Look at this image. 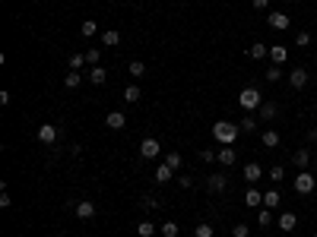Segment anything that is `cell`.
Wrapping results in <instances>:
<instances>
[{
    "label": "cell",
    "mask_w": 317,
    "mask_h": 237,
    "mask_svg": "<svg viewBox=\"0 0 317 237\" xmlns=\"http://www.w3.org/2000/svg\"><path fill=\"white\" fill-rule=\"evenodd\" d=\"M241 174H244V181H248V184H257V181H260V177L266 174V171H263V168H260L257 161H248V164H244V171H241Z\"/></svg>",
    "instance_id": "obj_12"
},
{
    "label": "cell",
    "mask_w": 317,
    "mask_h": 237,
    "mask_svg": "<svg viewBox=\"0 0 317 237\" xmlns=\"http://www.w3.org/2000/svg\"><path fill=\"white\" fill-rule=\"evenodd\" d=\"M229 187V177H225V171H213L206 177V190L209 193H222V190Z\"/></svg>",
    "instance_id": "obj_8"
},
{
    "label": "cell",
    "mask_w": 317,
    "mask_h": 237,
    "mask_svg": "<svg viewBox=\"0 0 317 237\" xmlns=\"http://www.w3.org/2000/svg\"><path fill=\"white\" fill-rule=\"evenodd\" d=\"M266 26L276 29V32H286L292 26V19H289V13H283V10H273V13L266 16Z\"/></svg>",
    "instance_id": "obj_6"
},
{
    "label": "cell",
    "mask_w": 317,
    "mask_h": 237,
    "mask_svg": "<svg viewBox=\"0 0 317 237\" xmlns=\"http://www.w3.org/2000/svg\"><path fill=\"white\" fill-rule=\"evenodd\" d=\"M99 61H102V51H99V47H89V51H86V64L99 67Z\"/></svg>",
    "instance_id": "obj_36"
},
{
    "label": "cell",
    "mask_w": 317,
    "mask_h": 237,
    "mask_svg": "<svg viewBox=\"0 0 317 237\" xmlns=\"http://www.w3.org/2000/svg\"><path fill=\"white\" fill-rule=\"evenodd\" d=\"M279 206H283V193L276 187H269L263 193V209H279Z\"/></svg>",
    "instance_id": "obj_14"
},
{
    "label": "cell",
    "mask_w": 317,
    "mask_h": 237,
    "mask_svg": "<svg viewBox=\"0 0 317 237\" xmlns=\"http://www.w3.org/2000/svg\"><path fill=\"white\" fill-rule=\"evenodd\" d=\"M244 206H248V209H260L263 206V193L257 187H248V193H244Z\"/></svg>",
    "instance_id": "obj_15"
},
{
    "label": "cell",
    "mask_w": 317,
    "mask_h": 237,
    "mask_svg": "<svg viewBox=\"0 0 317 237\" xmlns=\"http://www.w3.org/2000/svg\"><path fill=\"white\" fill-rule=\"evenodd\" d=\"M276 224H279V231H295L298 228V215H295V212H283V215H279L276 218Z\"/></svg>",
    "instance_id": "obj_11"
},
{
    "label": "cell",
    "mask_w": 317,
    "mask_h": 237,
    "mask_svg": "<svg viewBox=\"0 0 317 237\" xmlns=\"http://www.w3.org/2000/svg\"><path fill=\"white\" fill-rule=\"evenodd\" d=\"M257 124H260V117H257V111H244V117H241V133H254L257 130Z\"/></svg>",
    "instance_id": "obj_16"
},
{
    "label": "cell",
    "mask_w": 317,
    "mask_h": 237,
    "mask_svg": "<svg viewBox=\"0 0 317 237\" xmlns=\"http://www.w3.org/2000/svg\"><path fill=\"white\" fill-rule=\"evenodd\" d=\"M269 61H273L276 67H283L289 61V47L286 44H269Z\"/></svg>",
    "instance_id": "obj_13"
},
{
    "label": "cell",
    "mask_w": 317,
    "mask_h": 237,
    "mask_svg": "<svg viewBox=\"0 0 317 237\" xmlns=\"http://www.w3.org/2000/svg\"><path fill=\"white\" fill-rule=\"evenodd\" d=\"M232 237H251V228H248L244 221H238V224L232 228Z\"/></svg>",
    "instance_id": "obj_38"
},
{
    "label": "cell",
    "mask_w": 317,
    "mask_h": 237,
    "mask_svg": "<svg viewBox=\"0 0 317 237\" xmlns=\"http://www.w3.org/2000/svg\"><path fill=\"white\" fill-rule=\"evenodd\" d=\"M248 57H251V61H263V57H269V44L254 41V44L248 47Z\"/></svg>",
    "instance_id": "obj_19"
},
{
    "label": "cell",
    "mask_w": 317,
    "mask_h": 237,
    "mask_svg": "<svg viewBox=\"0 0 317 237\" xmlns=\"http://www.w3.org/2000/svg\"><path fill=\"white\" fill-rule=\"evenodd\" d=\"M178 184H181L184 190H191V187H194V177H191V174H181V177H178Z\"/></svg>",
    "instance_id": "obj_41"
},
{
    "label": "cell",
    "mask_w": 317,
    "mask_h": 237,
    "mask_svg": "<svg viewBox=\"0 0 317 237\" xmlns=\"http://www.w3.org/2000/svg\"><path fill=\"white\" fill-rule=\"evenodd\" d=\"M127 73H130V76L140 82V79L146 76V64H143V61H130V64H127Z\"/></svg>",
    "instance_id": "obj_23"
},
{
    "label": "cell",
    "mask_w": 317,
    "mask_h": 237,
    "mask_svg": "<svg viewBox=\"0 0 317 237\" xmlns=\"http://www.w3.org/2000/svg\"><path fill=\"white\" fill-rule=\"evenodd\" d=\"M171 174H174V171L168 168L165 161H162L159 168H156V174H152V177H156V184H168V181H171Z\"/></svg>",
    "instance_id": "obj_25"
},
{
    "label": "cell",
    "mask_w": 317,
    "mask_h": 237,
    "mask_svg": "<svg viewBox=\"0 0 317 237\" xmlns=\"http://www.w3.org/2000/svg\"><path fill=\"white\" fill-rule=\"evenodd\" d=\"M76 218H79V221H89V218H96V203H89V199H83V203H76Z\"/></svg>",
    "instance_id": "obj_17"
},
{
    "label": "cell",
    "mask_w": 317,
    "mask_h": 237,
    "mask_svg": "<svg viewBox=\"0 0 317 237\" xmlns=\"http://www.w3.org/2000/svg\"><path fill=\"white\" fill-rule=\"evenodd\" d=\"M295 44H298V47H308V44H311V35H308V32H298V35H295Z\"/></svg>",
    "instance_id": "obj_40"
},
{
    "label": "cell",
    "mask_w": 317,
    "mask_h": 237,
    "mask_svg": "<svg viewBox=\"0 0 317 237\" xmlns=\"http://www.w3.org/2000/svg\"><path fill=\"white\" fill-rule=\"evenodd\" d=\"M286 76H289V86H292V89H298V92H301V89H304V86L311 82V76H308V70H304V67H295V70H289Z\"/></svg>",
    "instance_id": "obj_5"
},
{
    "label": "cell",
    "mask_w": 317,
    "mask_h": 237,
    "mask_svg": "<svg viewBox=\"0 0 317 237\" xmlns=\"http://www.w3.org/2000/svg\"><path fill=\"white\" fill-rule=\"evenodd\" d=\"M292 187H295V193L298 196H311L314 193V187H317V177L311 171H298L295 174V181H292Z\"/></svg>",
    "instance_id": "obj_3"
},
{
    "label": "cell",
    "mask_w": 317,
    "mask_h": 237,
    "mask_svg": "<svg viewBox=\"0 0 317 237\" xmlns=\"http://www.w3.org/2000/svg\"><path fill=\"white\" fill-rule=\"evenodd\" d=\"M194 237H216V228H213L209 221H200V224L194 228Z\"/></svg>",
    "instance_id": "obj_29"
},
{
    "label": "cell",
    "mask_w": 317,
    "mask_h": 237,
    "mask_svg": "<svg viewBox=\"0 0 317 237\" xmlns=\"http://www.w3.org/2000/svg\"><path fill=\"white\" fill-rule=\"evenodd\" d=\"M216 161L222 164V168H232V164L238 161V152H235V146H222V149L216 152Z\"/></svg>",
    "instance_id": "obj_10"
},
{
    "label": "cell",
    "mask_w": 317,
    "mask_h": 237,
    "mask_svg": "<svg viewBox=\"0 0 317 237\" xmlns=\"http://www.w3.org/2000/svg\"><path fill=\"white\" fill-rule=\"evenodd\" d=\"M89 82H92V86H105V82H108V70L92 67V70H89Z\"/></svg>",
    "instance_id": "obj_22"
},
{
    "label": "cell",
    "mask_w": 317,
    "mask_h": 237,
    "mask_svg": "<svg viewBox=\"0 0 317 237\" xmlns=\"http://www.w3.org/2000/svg\"><path fill=\"white\" fill-rule=\"evenodd\" d=\"M10 203H13V199H10V193H7V190H0V206H4V209H7Z\"/></svg>",
    "instance_id": "obj_43"
},
{
    "label": "cell",
    "mask_w": 317,
    "mask_h": 237,
    "mask_svg": "<svg viewBox=\"0 0 317 237\" xmlns=\"http://www.w3.org/2000/svg\"><path fill=\"white\" fill-rule=\"evenodd\" d=\"M105 127H108V130H124L127 127V117L121 111H111L108 117H105Z\"/></svg>",
    "instance_id": "obj_20"
},
{
    "label": "cell",
    "mask_w": 317,
    "mask_h": 237,
    "mask_svg": "<svg viewBox=\"0 0 317 237\" xmlns=\"http://www.w3.org/2000/svg\"><path fill=\"white\" fill-rule=\"evenodd\" d=\"M165 164L171 171H181V164H184V158H181V152H165Z\"/></svg>",
    "instance_id": "obj_28"
},
{
    "label": "cell",
    "mask_w": 317,
    "mask_h": 237,
    "mask_svg": "<svg viewBox=\"0 0 317 237\" xmlns=\"http://www.w3.org/2000/svg\"><path fill=\"white\" fill-rule=\"evenodd\" d=\"M238 133H241V127L232 124V121H216V124H213V139L222 142V146H235Z\"/></svg>",
    "instance_id": "obj_1"
},
{
    "label": "cell",
    "mask_w": 317,
    "mask_h": 237,
    "mask_svg": "<svg viewBox=\"0 0 317 237\" xmlns=\"http://www.w3.org/2000/svg\"><path fill=\"white\" fill-rule=\"evenodd\" d=\"M276 114H279V104L276 101H263L260 108H257V117H260V121H273Z\"/></svg>",
    "instance_id": "obj_18"
},
{
    "label": "cell",
    "mask_w": 317,
    "mask_h": 237,
    "mask_svg": "<svg viewBox=\"0 0 317 237\" xmlns=\"http://www.w3.org/2000/svg\"><path fill=\"white\" fill-rule=\"evenodd\" d=\"M140 155L143 158H159L162 155V142L156 136H146L143 142H140Z\"/></svg>",
    "instance_id": "obj_4"
},
{
    "label": "cell",
    "mask_w": 317,
    "mask_h": 237,
    "mask_svg": "<svg viewBox=\"0 0 317 237\" xmlns=\"http://www.w3.org/2000/svg\"><path fill=\"white\" fill-rule=\"evenodd\" d=\"M269 7V0H254V10H266Z\"/></svg>",
    "instance_id": "obj_44"
},
{
    "label": "cell",
    "mask_w": 317,
    "mask_h": 237,
    "mask_svg": "<svg viewBox=\"0 0 317 237\" xmlns=\"http://www.w3.org/2000/svg\"><path fill=\"white\" fill-rule=\"evenodd\" d=\"M140 98H143V89H140V82H130V86L124 89V101H130V104H137Z\"/></svg>",
    "instance_id": "obj_21"
},
{
    "label": "cell",
    "mask_w": 317,
    "mask_h": 237,
    "mask_svg": "<svg viewBox=\"0 0 317 237\" xmlns=\"http://www.w3.org/2000/svg\"><path fill=\"white\" fill-rule=\"evenodd\" d=\"M314 237H317V234H314Z\"/></svg>",
    "instance_id": "obj_45"
},
{
    "label": "cell",
    "mask_w": 317,
    "mask_h": 237,
    "mask_svg": "<svg viewBox=\"0 0 317 237\" xmlns=\"http://www.w3.org/2000/svg\"><path fill=\"white\" fill-rule=\"evenodd\" d=\"M79 82H83V76H79V70H70V73L64 76V86H67V89H79Z\"/></svg>",
    "instance_id": "obj_31"
},
{
    "label": "cell",
    "mask_w": 317,
    "mask_h": 237,
    "mask_svg": "<svg viewBox=\"0 0 317 237\" xmlns=\"http://www.w3.org/2000/svg\"><path fill=\"white\" fill-rule=\"evenodd\" d=\"M200 158L209 164V161H216V152H213V149H203V152H200Z\"/></svg>",
    "instance_id": "obj_42"
},
{
    "label": "cell",
    "mask_w": 317,
    "mask_h": 237,
    "mask_svg": "<svg viewBox=\"0 0 317 237\" xmlns=\"http://www.w3.org/2000/svg\"><path fill=\"white\" fill-rule=\"evenodd\" d=\"M238 104L244 111H257L263 104V95H260V89H254V86H244L241 92H238Z\"/></svg>",
    "instance_id": "obj_2"
},
{
    "label": "cell",
    "mask_w": 317,
    "mask_h": 237,
    "mask_svg": "<svg viewBox=\"0 0 317 237\" xmlns=\"http://www.w3.org/2000/svg\"><path fill=\"white\" fill-rule=\"evenodd\" d=\"M86 67V54H73L70 57V70H83Z\"/></svg>",
    "instance_id": "obj_39"
},
{
    "label": "cell",
    "mask_w": 317,
    "mask_h": 237,
    "mask_svg": "<svg viewBox=\"0 0 317 237\" xmlns=\"http://www.w3.org/2000/svg\"><path fill=\"white\" fill-rule=\"evenodd\" d=\"M292 164H295V168L298 171H308L311 168V149H295V152H292Z\"/></svg>",
    "instance_id": "obj_9"
},
{
    "label": "cell",
    "mask_w": 317,
    "mask_h": 237,
    "mask_svg": "<svg viewBox=\"0 0 317 237\" xmlns=\"http://www.w3.org/2000/svg\"><path fill=\"white\" fill-rule=\"evenodd\" d=\"M283 76H286V70H279L276 64H273V67H269V70H266V73H263V79H266V82H279V79H283Z\"/></svg>",
    "instance_id": "obj_33"
},
{
    "label": "cell",
    "mask_w": 317,
    "mask_h": 237,
    "mask_svg": "<svg viewBox=\"0 0 317 237\" xmlns=\"http://www.w3.org/2000/svg\"><path fill=\"white\" fill-rule=\"evenodd\" d=\"M266 174H269V184H279L286 177V168H283V164H276V168H269Z\"/></svg>",
    "instance_id": "obj_35"
},
{
    "label": "cell",
    "mask_w": 317,
    "mask_h": 237,
    "mask_svg": "<svg viewBox=\"0 0 317 237\" xmlns=\"http://www.w3.org/2000/svg\"><path fill=\"white\" fill-rule=\"evenodd\" d=\"M257 224H260V228H269V224H273V209L260 206V212H257Z\"/></svg>",
    "instance_id": "obj_30"
},
{
    "label": "cell",
    "mask_w": 317,
    "mask_h": 237,
    "mask_svg": "<svg viewBox=\"0 0 317 237\" xmlns=\"http://www.w3.org/2000/svg\"><path fill=\"white\" fill-rule=\"evenodd\" d=\"M137 234L140 237H152V234H156V224H152V221H140L137 224Z\"/></svg>",
    "instance_id": "obj_34"
},
{
    "label": "cell",
    "mask_w": 317,
    "mask_h": 237,
    "mask_svg": "<svg viewBox=\"0 0 317 237\" xmlns=\"http://www.w3.org/2000/svg\"><path fill=\"white\" fill-rule=\"evenodd\" d=\"M96 32H99V22L96 19H83V22H79V35H83V38H92Z\"/></svg>",
    "instance_id": "obj_24"
},
{
    "label": "cell",
    "mask_w": 317,
    "mask_h": 237,
    "mask_svg": "<svg viewBox=\"0 0 317 237\" xmlns=\"http://www.w3.org/2000/svg\"><path fill=\"white\" fill-rule=\"evenodd\" d=\"M35 136H38V142H41V146H54V142H57V136H61V130H57L54 124H41Z\"/></svg>",
    "instance_id": "obj_7"
},
{
    "label": "cell",
    "mask_w": 317,
    "mask_h": 237,
    "mask_svg": "<svg viewBox=\"0 0 317 237\" xmlns=\"http://www.w3.org/2000/svg\"><path fill=\"white\" fill-rule=\"evenodd\" d=\"M117 41H121V32H117V29H108V32H102V44H108V47H114Z\"/></svg>",
    "instance_id": "obj_32"
},
{
    "label": "cell",
    "mask_w": 317,
    "mask_h": 237,
    "mask_svg": "<svg viewBox=\"0 0 317 237\" xmlns=\"http://www.w3.org/2000/svg\"><path fill=\"white\" fill-rule=\"evenodd\" d=\"M159 231H162V237H178V234H181L178 221H162V224H159Z\"/></svg>",
    "instance_id": "obj_27"
},
{
    "label": "cell",
    "mask_w": 317,
    "mask_h": 237,
    "mask_svg": "<svg viewBox=\"0 0 317 237\" xmlns=\"http://www.w3.org/2000/svg\"><path fill=\"white\" fill-rule=\"evenodd\" d=\"M140 206H143V209H159V199L152 193H146V196H140Z\"/></svg>",
    "instance_id": "obj_37"
},
{
    "label": "cell",
    "mask_w": 317,
    "mask_h": 237,
    "mask_svg": "<svg viewBox=\"0 0 317 237\" xmlns=\"http://www.w3.org/2000/svg\"><path fill=\"white\" fill-rule=\"evenodd\" d=\"M260 142H263L266 149H276V146H279V133H276V130H263V133H260Z\"/></svg>",
    "instance_id": "obj_26"
}]
</instances>
